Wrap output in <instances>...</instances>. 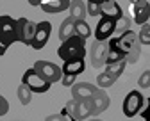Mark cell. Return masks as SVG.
Wrapping results in <instances>:
<instances>
[{
	"mask_svg": "<svg viewBox=\"0 0 150 121\" xmlns=\"http://www.w3.org/2000/svg\"><path fill=\"white\" fill-rule=\"evenodd\" d=\"M102 4V2H100ZM100 4H86V11L89 16H100Z\"/></svg>",
	"mask_w": 150,
	"mask_h": 121,
	"instance_id": "29",
	"label": "cell"
},
{
	"mask_svg": "<svg viewBox=\"0 0 150 121\" xmlns=\"http://www.w3.org/2000/svg\"><path fill=\"white\" fill-rule=\"evenodd\" d=\"M125 68H127V61L123 59V61H118V63H112V64H105V73L118 80L120 75L125 71Z\"/></svg>",
	"mask_w": 150,
	"mask_h": 121,
	"instance_id": "21",
	"label": "cell"
},
{
	"mask_svg": "<svg viewBox=\"0 0 150 121\" xmlns=\"http://www.w3.org/2000/svg\"><path fill=\"white\" fill-rule=\"evenodd\" d=\"M100 16L102 18H111V20H118L123 16V9L115 2V0H102L100 4Z\"/></svg>",
	"mask_w": 150,
	"mask_h": 121,
	"instance_id": "15",
	"label": "cell"
},
{
	"mask_svg": "<svg viewBox=\"0 0 150 121\" xmlns=\"http://www.w3.org/2000/svg\"><path fill=\"white\" fill-rule=\"evenodd\" d=\"M50 32H52V23L50 22H40V23H36V32H34V37H32V41H30V46L34 50L45 48V45L48 43Z\"/></svg>",
	"mask_w": 150,
	"mask_h": 121,
	"instance_id": "9",
	"label": "cell"
},
{
	"mask_svg": "<svg viewBox=\"0 0 150 121\" xmlns=\"http://www.w3.org/2000/svg\"><path fill=\"white\" fill-rule=\"evenodd\" d=\"M34 32H36V23L30 22L29 18H18L16 20V36H18V41L20 43L30 46Z\"/></svg>",
	"mask_w": 150,
	"mask_h": 121,
	"instance_id": "8",
	"label": "cell"
},
{
	"mask_svg": "<svg viewBox=\"0 0 150 121\" xmlns=\"http://www.w3.org/2000/svg\"><path fill=\"white\" fill-rule=\"evenodd\" d=\"M89 121H102V119H97V117H95V119H89Z\"/></svg>",
	"mask_w": 150,
	"mask_h": 121,
	"instance_id": "37",
	"label": "cell"
},
{
	"mask_svg": "<svg viewBox=\"0 0 150 121\" xmlns=\"http://www.w3.org/2000/svg\"><path fill=\"white\" fill-rule=\"evenodd\" d=\"M109 103H111L109 94L105 93V89H100V87H98V89H97V93L89 98L91 116H98V114H102V112L109 107Z\"/></svg>",
	"mask_w": 150,
	"mask_h": 121,
	"instance_id": "11",
	"label": "cell"
},
{
	"mask_svg": "<svg viewBox=\"0 0 150 121\" xmlns=\"http://www.w3.org/2000/svg\"><path fill=\"white\" fill-rule=\"evenodd\" d=\"M107 50H109V45L107 41H95L91 46V66L93 68H102L105 66V57H107Z\"/></svg>",
	"mask_w": 150,
	"mask_h": 121,
	"instance_id": "12",
	"label": "cell"
},
{
	"mask_svg": "<svg viewBox=\"0 0 150 121\" xmlns=\"http://www.w3.org/2000/svg\"><path fill=\"white\" fill-rule=\"evenodd\" d=\"M27 2H29L30 6H34V7H38V6H40V4L43 2V0H27Z\"/></svg>",
	"mask_w": 150,
	"mask_h": 121,
	"instance_id": "34",
	"label": "cell"
},
{
	"mask_svg": "<svg viewBox=\"0 0 150 121\" xmlns=\"http://www.w3.org/2000/svg\"><path fill=\"white\" fill-rule=\"evenodd\" d=\"M143 103H145V96L141 94V91H138V89L129 91L127 96L123 98V103H122L123 116L125 117H134L143 109Z\"/></svg>",
	"mask_w": 150,
	"mask_h": 121,
	"instance_id": "3",
	"label": "cell"
},
{
	"mask_svg": "<svg viewBox=\"0 0 150 121\" xmlns=\"http://www.w3.org/2000/svg\"><path fill=\"white\" fill-rule=\"evenodd\" d=\"M138 86H139L141 89H148V87H150V70H146V71H143V73L139 75Z\"/></svg>",
	"mask_w": 150,
	"mask_h": 121,
	"instance_id": "26",
	"label": "cell"
},
{
	"mask_svg": "<svg viewBox=\"0 0 150 121\" xmlns=\"http://www.w3.org/2000/svg\"><path fill=\"white\" fill-rule=\"evenodd\" d=\"M7 112H9V102H7L2 94H0V117L6 116Z\"/></svg>",
	"mask_w": 150,
	"mask_h": 121,
	"instance_id": "31",
	"label": "cell"
},
{
	"mask_svg": "<svg viewBox=\"0 0 150 121\" xmlns=\"http://www.w3.org/2000/svg\"><path fill=\"white\" fill-rule=\"evenodd\" d=\"M130 16H132V22L138 25H145L150 18V4L146 0H141V2L130 4Z\"/></svg>",
	"mask_w": 150,
	"mask_h": 121,
	"instance_id": "13",
	"label": "cell"
},
{
	"mask_svg": "<svg viewBox=\"0 0 150 121\" xmlns=\"http://www.w3.org/2000/svg\"><path fill=\"white\" fill-rule=\"evenodd\" d=\"M73 32H75V36H79L82 39H88L91 36V29H89L86 20H77L75 25H73Z\"/></svg>",
	"mask_w": 150,
	"mask_h": 121,
	"instance_id": "22",
	"label": "cell"
},
{
	"mask_svg": "<svg viewBox=\"0 0 150 121\" xmlns=\"http://www.w3.org/2000/svg\"><path fill=\"white\" fill-rule=\"evenodd\" d=\"M116 41H118V46L122 48L123 55H125L127 64L138 63V59H139V55H141V45H139V41H138V34L129 29V30L122 32V34L116 37Z\"/></svg>",
	"mask_w": 150,
	"mask_h": 121,
	"instance_id": "1",
	"label": "cell"
},
{
	"mask_svg": "<svg viewBox=\"0 0 150 121\" xmlns=\"http://www.w3.org/2000/svg\"><path fill=\"white\" fill-rule=\"evenodd\" d=\"M136 2H141V0H130V4H136Z\"/></svg>",
	"mask_w": 150,
	"mask_h": 121,
	"instance_id": "36",
	"label": "cell"
},
{
	"mask_svg": "<svg viewBox=\"0 0 150 121\" xmlns=\"http://www.w3.org/2000/svg\"><path fill=\"white\" fill-rule=\"evenodd\" d=\"M73 25H75V20H71V18L63 20V23H61V27H59V39H61V43L66 41L68 37L75 36V32H73Z\"/></svg>",
	"mask_w": 150,
	"mask_h": 121,
	"instance_id": "20",
	"label": "cell"
},
{
	"mask_svg": "<svg viewBox=\"0 0 150 121\" xmlns=\"http://www.w3.org/2000/svg\"><path fill=\"white\" fill-rule=\"evenodd\" d=\"M7 48H9V46H6V45H4L2 41H0V57H2V55H6V52H7Z\"/></svg>",
	"mask_w": 150,
	"mask_h": 121,
	"instance_id": "33",
	"label": "cell"
},
{
	"mask_svg": "<svg viewBox=\"0 0 150 121\" xmlns=\"http://www.w3.org/2000/svg\"><path fill=\"white\" fill-rule=\"evenodd\" d=\"M64 109L75 117V121H84L88 117H91V105L89 100H70L64 105Z\"/></svg>",
	"mask_w": 150,
	"mask_h": 121,
	"instance_id": "7",
	"label": "cell"
},
{
	"mask_svg": "<svg viewBox=\"0 0 150 121\" xmlns=\"http://www.w3.org/2000/svg\"><path fill=\"white\" fill-rule=\"evenodd\" d=\"M139 116H141L145 121H150V96L145 100V103H143V109L139 110Z\"/></svg>",
	"mask_w": 150,
	"mask_h": 121,
	"instance_id": "28",
	"label": "cell"
},
{
	"mask_svg": "<svg viewBox=\"0 0 150 121\" xmlns=\"http://www.w3.org/2000/svg\"><path fill=\"white\" fill-rule=\"evenodd\" d=\"M68 13H70L68 18L75 20V22H77V20H84L86 14H88V11H86V2H84V0H70Z\"/></svg>",
	"mask_w": 150,
	"mask_h": 121,
	"instance_id": "19",
	"label": "cell"
},
{
	"mask_svg": "<svg viewBox=\"0 0 150 121\" xmlns=\"http://www.w3.org/2000/svg\"><path fill=\"white\" fill-rule=\"evenodd\" d=\"M102 0H86V4H100Z\"/></svg>",
	"mask_w": 150,
	"mask_h": 121,
	"instance_id": "35",
	"label": "cell"
},
{
	"mask_svg": "<svg viewBox=\"0 0 150 121\" xmlns=\"http://www.w3.org/2000/svg\"><path fill=\"white\" fill-rule=\"evenodd\" d=\"M115 30H116V20L100 16V22L97 23L95 29V41H107L109 37L115 36Z\"/></svg>",
	"mask_w": 150,
	"mask_h": 121,
	"instance_id": "10",
	"label": "cell"
},
{
	"mask_svg": "<svg viewBox=\"0 0 150 121\" xmlns=\"http://www.w3.org/2000/svg\"><path fill=\"white\" fill-rule=\"evenodd\" d=\"M107 45H109V50H107V57H105V64H112V63H118V61L125 59L122 48L118 46L116 37H109L107 39Z\"/></svg>",
	"mask_w": 150,
	"mask_h": 121,
	"instance_id": "17",
	"label": "cell"
},
{
	"mask_svg": "<svg viewBox=\"0 0 150 121\" xmlns=\"http://www.w3.org/2000/svg\"><path fill=\"white\" fill-rule=\"evenodd\" d=\"M129 25H130V20H129V18H125V16H122L118 22H116V30H115V34H116V32H118V34H122V32L129 30Z\"/></svg>",
	"mask_w": 150,
	"mask_h": 121,
	"instance_id": "27",
	"label": "cell"
},
{
	"mask_svg": "<svg viewBox=\"0 0 150 121\" xmlns=\"http://www.w3.org/2000/svg\"><path fill=\"white\" fill-rule=\"evenodd\" d=\"M115 82H116V78L111 77V75H107L105 71H102V73L97 77V86H98L100 89H109Z\"/></svg>",
	"mask_w": 150,
	"mask_h": 121,
	"instance_id": "24",
	"label": "cell"
},
{
	"mask_svg": "<svg viewBox=\"0 0 150 121\" xmlns=\"http://www.w3.org/2000/svg\"><path fill=\"white\" fill-rule=\"evenodd\" d=\"M138 41H139V45L150 46V25L148 23L141 25V30L138 32Z\"/></svg>",
	"mask_w": 150,
	"mask_h": 121,
	"instance_id": "25",
	"label": "cell"
},
{
	"mask_svg": "<svg viewBox=\"0 0 150 121\" xmlns=\"http://www.w3.org/2000/svg\"><path fill=\"white\" fill-rule=\"evenodd\" d=\"M16 94H18V100H20L22 105H29V103H30V100H32V91H30L25 84H20V86H18Z\"/></svg>",
	"mask_w": 150,
	"mask_h": 121,
	"instance_id": "23",
	"label": "cell"
},
{
	"mask_svg": "<svg viewBox=\"0 0 150 121\" xmlns=\"http://www.w3.org/2000/svg\"><path fill=\"white\" fill-rule=\"evenodd\" d=\"M40 7L48 14H57L70 7V0H43Z\"/></svg>",
	"mask_w": 150,
	"mask_h": 121,
	"instance_id": "16",
	"label": "cell"
},
{
	"mask_svg": "<svg viewBox=\"0 0 150 121\" xmlns=\"http://www.w3.org/2000/svg\"><path fill=\"white\" fill-rule=\"evenodd\" d=\"M86 70V61L84 59H75V61H64V64L61 68L63 75H73L77 77Z\"/></svg>",
	"mask_w": 150,
	"mask_h": 121,
	"instance_id": "18",
	"label": "cell"
},
{
	"mask_svg": "<svg viewBox=\"0 0 150 121\" xmlns=\"http://www.w3.org/2000/svg\"><path fill=\"white\" fill-rule=\"evenodd\" d=\"M32 68L36 70L38 75H41L47 82H50V84L59 82L61 77H63L61 68H59L57 64H54V63H48V61H36Z\"/></svg>",
	"mask_w": 150,
	"mask_h": 121,
	"instance_id": "6",
	"label": "cell"
},
{
	"mask_svg": "<svg viewBox=\"0 0 150 121\" xmlns=\"http://www.w3.org/2000/svg\"><path fill=\"white\" fill-rule=\"evenodd\" d=\"M86 39L79 37V36H71L66 41L61 43V46L57 48V55L63 61H75V59H86Z\"/></svg>",
	"mask_w": 150,
	"mask_h": 121,
	"instance_id": "2",
	"label": "cell"
},
{
	"mask_svg": "<svg viewBox=\"0 0 150 121\" xmlns=\"http://www.w3.org/2000/svg\"><path fill=\"white\" fill-rule=\"evenodd\" d=\"M75 78H77V77H73V75H63L59 82H61L64 87H71V86L75 84Z\"/></svg>",
	"mask_w": 150,
	"mask_h": 121,
	"instance_id": "30",
	"label": "cell"
},
{
	"mask_svg": "<svg viewBox=\"0 0 150 121\" xmlns=\"http://www.w3.org/2000/svg\"><path fill=\"white\" fill-rule=\"evenodd\" d=\"M0 41H2L6 46H11L18 41V36H16V20L2 14L0 16Z\"/></svg>",
	"mask_w": 150,
	"mask_h": 121,
	"instance_id": "5",
	"label": "cell"
},
{
	"mask_svg": "<svg viewBox=\"0 0 150 121\" xmlns=\"http://www.w3.org/2000/svg\"><path fill=\"white\" fill-rule=\"evenodd\" d=\"M22 84H25L32 93H47L50 89V86H52L41 75H38L34 68L25 70V73L22 75Z\"/></svg>",
	"mask_w": 150,
	"mask_h": 121,
	"instance_id": "4",
	"label": "cell"
},
{
	"mask_svg": "<svg viewBox=\"0 0 150 121\" xmlns=\"http://www.w3.org/2000/svg\"><path fill=\"white\" fill-rule=\"evenodd\" d=\"M45 121H64V116L59 112V114H52L48 117H45Z\"/></svg>",
	"mask_w": 150,
	"mask_h": 121,
	"instance_id": "32",
	"label": "cell"
},
{
	"mask_svg": "<svg viewBox=\"0 0 150 121\" xmlns=\"http://www.w3.org/2000/svg\"><path fill=\"white\" fill-rule=\"evenodd\" d=\"M98 87H95V84L89 82H75L71 86V98L73 100H89L93 94L97 93Z\"/></svg>",
	"mask_w": 150,
	"mask_h": 121,
	"instance_id": "14",
	"label": "cell"
}]
</instances>
